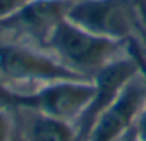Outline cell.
<instances>
[{"label": "cell", "instance_id": "obj_14", "mask_svg": "<svg viewBox=\"0 0 146 141\" xmlns=\"http://www.w3.org/2000/svg\"><path fill=\"white\" fill-rule=\"evenodd\" d=\"M9 141H24V136H23V127H21V115L17 114V124H16V129L11 136Z\"/></svg>", "mask_w": 146, "mask_h": 141}, {"label": "cell", "instance_id": "obj_8", "mask_svg": "<svg viewBox=\"0 0 146 141\" xmlns=\"http://www.w3.org/2000/svg\"><path fill=\"white\" fill-rule=\"evenodd\" d=\"M21 127L24 141H78V131L74 124L38 112H29L28 124Z\"/></svg>", "mask_w": 146, "mask_h": 141}, {"label": "cell", "instance_id": "obj_2", "mask_svg": "<svg viewBox=\"0 0 146 141\" xmlns=\"http://www.w3.org/2000/svg\"><path fill=\"white\" fill-rule=\"evenodd\" d=\"M0 74L7 81L40 84L90 79L62 64L48 50L26 43H0Z\"/></svg>", "mask_w": 146, "mask_h": 141}, {"label": "cell", "instance_id": "obj_13", "mask_svg": "<svg viewBox=\"0 0 146 141\" xmlns=\"http://www.w3.org/2000/svg\"><path fill=\"white\" fill-rule=\"evenodd\" d=\"M134 29H136V36L139 38V41H141V45H143V48H144V52H146V24H143V23L139 21V16L136 17Z\"/></svg>", "mask_w": 146, "mask_h": 141}, {"label": "cell", "instance_id": "obj_3", "mask_svg": "<svg viewBox=\"0 0 146 141\" xmlns=\"http://www.w3.org/2000/svg\"><path fill=\"white\" fill-rule=\"evenodd\" d=\"M137 12L132 0H74L67 19L105 38L125 41L136 35Z\"/></svg>", "mask_w": 146, "mask_h": 141}, {"label": "cell", "instance_id": "obj_7", "mask_svg": "<svg viewBox=\"0 0 146 141\" xmlns=\"http://www.w3.org/2000/svg\"><path fill=\"white\" fill-rule=\"evenodd\" d=\"M146 102L141 76L132 79L122 93L98 115L84 141H119L137 122Z\"/></svg>", "mask_w": 146, "mask_h": 141}, {"label": "cell", "instance_id": "obj_9", "mask_svg": "<svg viewBox=\"0 0 146 141\" xmlns=\"http://www.w3.org/2000/svg\"><path fill=\"white\" fill-rule=\"evenodd\" d=\"M125 48H127V53L132 55L136 59L137 65H139V76H141V79L144 83V90H146V52H144L139 38L136 35L131 36L127 40V43H125ZM136 131H137L139 139L141 141H146V102H144L143 112H141V115H139V119L136 122Z\"/></svg>", "mask_w": 146, "mask_h": 141}, {"label": "cell", "instance_id": "obj_15", "mask_svg": "<svg viewBox=\"0 0 146 141\" xmlns=\"http://www.w3.org/2000/svg\"><path fill=\"white\" fill-rule=\"evenodd\" d=\"M119 141H141V139H139V136H137L136 126H134V127H132V129H131V131H129L127 134H124V136H122V138H120Z\"/></svg>", "mask_w": 146, "mask_h": 141}, {"label": "cell", "instance_id": "obj_6", "mask_svg": "<svg viewBox=\"0 0 146 141\" xmlns=\"http://www.w3.org/2000/svg\"><path fill=\"white\" fill-rule=\"evenodd\" d=\"M70 0H29L11 16L0 19V31L14 33L45 48L53 29L67 17Z\"/></svg>", "mask_w": 146, "mask_h": 141}, {"label": "cell", "instance_id": "obj_11", "mask_svg": "<svg viewBox=\"0 0 146 141\" xmlns=\"http://www.w3.org/2000/svg\"><path fill=\"white\" fill-rule=\"evenodd\" d=\"M17 114L0 110V141H9L11 139V136L16 129V124H17Z\"/></svg>", "mask_w": 146, "mask_h": 141}, {"label": "cell", "instance_id": "obj_10", "mask_svg": "<svg viewBox=\"0 0 146 141\" xmlns=\"http://www.w3.org/2000/svg\"><path fill=\"white\" fill-rule=\"evenodd\" d=\"M24 100H26V93L14 91L5 83L0 81V110L2 112H11V114L23 112Z\"/></svg>", "mask_w": 146, "mask_h": 141}, {"label": "cell", "instance_id": "obj_4", "mask_svg": "<svg viewBox=\"0 0 146 141\" xmlns=\"http://www.w3.org/2000/svg\"><path fill=\"white\" fill-rule=\"evenodd\" d=\"M93 95L95 84L91 79L55 81L41 84L33 93H26L24 110L76 124L88 108Z\"/></svg>", "mask_w": 146, "mask_h": 141}, {"label": "cell", "instance_id": "obj_5", "mask_svg": "<svg viewBox=\"0 0 146 141\" xmlns=\"http://www.w3.org/2000/svg\"><path fill=\"white\" fill-rule=\"evenodd\" d=\"M139 76V65L136 59L129 53L112 60L105 67L91 76V81L95 84V95L81 115V119L74 124L78 131V141H84L90 129L93 127L98 115L122 93V90Z\"/></svg>", "mask_w": 146, "mask_h": 141}, {"label": "cell", "instance_id": "obj_1", "mask_svg": "<svg viewBox=\"0 0 146 141\" xmlns=\"http://www.w3.org/2000/svg\"><path fill=\"white\" fill-rule=\"evenodd\" d=\"M125 43L127 40L98 36L65 17L50 35L45 50L72 70L91 79L96 70L127 53Z\"/></svg>", "mask_w": 146, "mask_h": 141}, {"label": "cell", "instance_id": "obj_12", "mask_svg": "<svg viewBox=\"0 0 146 141\" xmlns=\"http://www.w3.org/2000/svg\"><path fill=\"white\" fill-rule=\"evenodd\" d=\"M29 0H0V19H4L21 9L24 4H28Z\"/></svg>", "mask_w": 146, "mask_h": 141}, {"label": "cell", "instance_id": "obj_16", "mask_svg": "<svg viewBox=\"0 0 146 141\" xmlns=\"http://www.w3.org/2000/svg\"><path fill=\"white\" fill-rule=\"evenodd\" d=\"M70 2H74V0H70Z\"/></svg>", "mask_w": 146, "mask_h": 141}]
</instances>
